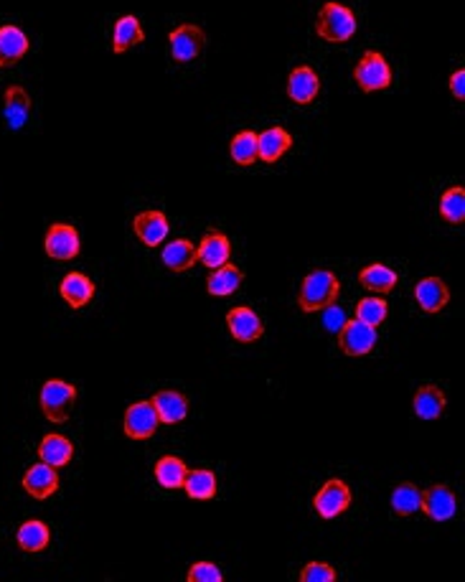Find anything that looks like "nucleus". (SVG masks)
Segmentation results:
<instances>
[{"mask_svg":"<svg viewBox=\"0 0 465 582\" xmlns=\"http://www.w3.org/2000/svg\"><path fill=\"white\" fill-rule=\"evenodd\" d=\"M341 295V280L331 270H313L303 278L298 293V308L303 313H321L324 308L333 305Z\"/></svg>","mask_w":465,"mask_h":582,"instance_id":"f257e3e1","label":"nucleus"},{"mask_svg":"<svg viewBox=\"0 0 465 582\" xmlns=\"http://www.w3.org/2000/svg\"><path fill=\"white\" fill-rule=\"evenodd\" d=\"M356 28H359V20L356 13L344 5V3H336V0H328L324 3L318 19H316V34L328 43H346L356 36Z\"/></svg>","mask_w":465,"mask_h":582,"instance_id":"f03ea898","label":"nucleus"},{"mask_svg":"<svg viewBox=\"0 0 465 582\" xmlns=\"http://www.w3.org/2000/svg\"><path fill=\"white\" fill-rule=\"evenodd\" d=\"M77 387L64 379H49L41 387L39 404L43 417L49 422H66L72 417V410L77 404Z\"/></svg>","mask_w":465,"mask_h":582,"instance_id":"7ed1b4c3","label":"nucleus"},{"mask_svg":"<svg viewBox=\"0 0 465 582\" xmlns=\"http://www.w3.org/2000/svg\"><path fill=\"white\" fill-rule=\"evenodd\" d=\"M354 80H356L362 92L371 95V92H382L386 87H392L394 77H392V66L385 59V54L369 49L359 59V64L354 66Z\"/></svg>","mask_w":465,"mask_h":582,"instance_id":"20e7f679","label":"nucleus"},{"mask_svg":"<svg viewBox=\"0 0 465 582\" xmlns=\"http://www.w3.org/2000/svg\"><path fill=\"white\" fill-rule=\"evenodd\" d=\"M348 506H351V488L346 486L344 479H328L313 496V509L325 522H333L336 517L346 514Z\"/></svg>","mask_w":465,"mask_h":582,"instance_id":"39448f33","label":"nucleus"},{"mask_svg":"<svg viewBox=\"0 0 465 582\" xmlns=\"http://www.w3.org/2000/svg\"><path fill=\"white\" fill-rule=\"evenodd\" d=\"M377 341H379L377 328L359 321V318H346L341 331H339V348L344 351L346 356H354V359L371 354Z\"/></svg>","mask_w":465,"mask_h":582,"instance_id":"423d86ee","label":"nucleus"},{"mask_svg":"<svg viewBox=\"0 0 465 582\" xmlns=\"http://www.w3.org/2000/svg\"><path fill=\"white\" fill-rule=\"evenodd\" d=\"M168 46H171V57L179 64L199 59L206 46V34L202 26L196 23H181L168 34Z\"/></svg>","mask_w":465,"mask_h":582,"instance_id":"0eeeda50","label":"nucleus"},{"mask_svg":"<svg viewBox=\"0 0 465 582\" xmlns=\"http://www.w3.org/2000/svg\"><path fill=\"white\" fill-rule=\"evenodd\" d=\"M158 412L153 407V402H135L125 410V417H122V430L130 440H150L156 433H158Z\"/></svg>","mask_w":465,"mask_h":582,"instance_id":"6e6552de","label":"nucleus"},{"mask_svg":"<svg viewBox=\"0 0 465 582\" xmlns=\"http://www.w3.org/2000/svg\"><path fill=\"white\" fill-rule=\"evenodd\" d=\"M43 249H46V255L51 257V260H74V257H80V249H81V240H80V232H77V226H72V224H64V221H57V224H51L49 226V232H46V241H43Z\"/></svg>","mask_w":465,"mask_h":582,"instance_id":"1a4fd4ad","label":"nucleus"},{"mask_svg":"<svg viewBox=\"0 0 465 582\" xmlns=\"http://www.w3.org/2000/svg\"><path fill=\"white\" fill-rule=\"evenodd\" d=\"M420 511H425V517L432 522L446 524L458 514V496L450 486H443V483L430 486L423 491V509Z\"/></svg>","mask_w":465,"mask_h":582,"instance_id":"9d476101","label":"nucleus"},{"mask_svg":"<svg viewBox=\"0 0 465 582\" xmlns=\"http://www.w3.org/2000/svg\"><path fill=\"white\" fill-rule=\"evenodd\" d=\"M226 328L232 339L240 343H255L263 339L264 325L263 318L249 308V305H237L226 313Z\"/></svg>","mask_w":465,"mask_h":582,"instance_id":"9b49d317","label":"nucleus"},{"mask_svg":"<svg viewBox=\"0 0 465 582\" xmlns=\"http://www.w3.org/2000/svg\"><path fill=\"white\" fill-rule=\"evenodd\" d=\"M20 483H23V491L28 496H34L39 502H46V499H51L59 491V473H57L54 465L41 461L23 473V481Z\"/></svg>","mask_w":465,"mask_h":582,"instance_id":"f8f14e48","label":"nucleus"},{"mask_svg":"<svg viewBox=\"0 0 465 582\" xmlns=\"http://www.w3.org/2000/svg\"><path fill=\"white\" fill-rule=\"evenodd\" d=\"M321 95V77L316 74L313 66L301 64L290 72L287 77V97L295 104H310Z\"/></svg>","mask_w":465,"mask_h":582,"instance_id":"ddd939ff","label":"nucleus"},{"mask_svg":"<svg viewBox=\"0 0 465 582\" xmlns=\"http://www.w3.org/2000/svg\"><path fill=\"white\" fill-rule=\"evenodd\" d=\"M133 232L138 234V240L145 244V247H158L165 241L168 232H171V224H168V217L158 211V209H148V211H141L133 217Z\"/></svg>","mask_w":465,"mask_h":582,"instance_id":"4468645a","label":"nucleus"},{"mask_svg":"<svg viewBox=\"0 0 465 582\" xmlns=\"http://www.w3.org/2000/svg\"><path fill=\"white\" fill-rule=\"evenodd\" d=\"M415 301H417V305H420L425 313L435 316V313H440L447 302H450V287H447L443 278L430 275V278H423V280L415 285Z\"/></svg>","mask_w":465,"mask_h":582,"instance_id":"2eb2a0df","label":"nucleus"},{"mask_svg":"<svg viewBox=\"0 0 465 582\" xmlns=\"http://www.w3.org/2000/svg\"><path fill=\"white\" fill-rule=\"evenodd\" d=\"M150 402L158 412L161 425H179L188 417V397L179 389H161L150 397Z\"/></svg>","mask_w":465,"mask_h":582,"instance_id":"dca6fc26","label":"nucleus"},{"mask_svg":"<svg viewBox=\"0 0 465 582\" xmlns=\"http://www.w3.org/2000/svg\"><path fill=\"white\" fill-rule=\"evenodd\" d=\"M446 407H447L446 392H443L440 387H435V384H423V387H417V392H415V397H412V410H415V415L425 422L440 420L443 412H446Z\"/></svg>","mask_w":465,"mask_h":582,"instance_id":"f3484780","label":"nucleus"},{"mask_svg":"<svg viewBox=\"0 0 465 582\" xmlns=\"http://www.w3.org/2000/svg\"><path fill=\"white\" fill-rule=\"evenodd\" d=\"M290 148H293V135L280 125L257 133V158L263 163H270V165L278 163Z\"/></svg>","mask_w":465,"mask_h":582,"instance_id":"a211bd4d","label":"nucleus"},{"mask_svg":"<svg viewBox=\"0 0 465 582\" xmlns=\"http://www.w3.org/2000/svg\"><path fill=\"white\" fill-rule=\"evenodd\" d=\"M59 293L69 308L80 310V308L92 302L95 293H97V285L92 282V278H87L84 272H69V275H64V280H61Z\"/></svg>","mask_w":465,"mask_h":582,"instance_id":"6ab92c4d","label":"nucleus"},{"mask_svg":"<svg viewBox=\"0 0 465 582\" xmlns=\"http://www.w3.org/2000/svg\"><path fill=\"white\" fill-rule=\"evenodd\" d=\"M196 257L202 264H206L209 270L214 267H222L224 262H229L232 257V244H229V237L219 232V229H211L203 234V240L199 241L196 247Z\"/></svg>","mask_w":465,"mask_h":582,"instance_id":"aec40b11","label":"nucleus"},{"mask_svg":"<svg viewBox=\"0 0 465 582\" xmlns=\"http://www.w3.org/2000/svg\"><path fill=\"white\" fill-rule=\"evenodd\" d=\"M244 282V272L232 264V262H224L222 267H214L211 275L206 278V290L211 298H229L234 295Z\"/></svg>","mask_w":465,"mask_h":582,"instance_id":"412c9836","label":"nucleus"},{"mask_svg":"<svg viewBox=\"0 0 465 582\" xmlns=\"http://www.w3.org/2000/svg\"><path fill=\"white\" fill-rule=\"evenodd\" d=\"M31 49L28 36L20 31L19 26H0V66H13L19 64Z\"/></svg>","mask_w":465,"mask_h":582,"instance_id":"4be33fe9","label":"nucleus"},{"mask_svg":"<svg viewBox=\"0 0 465 582\" xmlns=\"http://www.w3.org/2000/svg\"><path fill=\"white\" fill-rule=\"evenodd\" d=\"M3 115H5V125L11 130H20L28 122V118H31V97H28V92L20 84H13V87L5 89Z\"/></svg>","mask_w":465,"mask_h":582,"instance_id":"5701e85b","label":"nucleus"},{"mask_svg":"<svg viewBox=\"0 0 465 582\" xmlns=\"http://www.w3.org/2000/svg\"><path fill=\"white\" fill-rule=\"evenodd\" d=\"M359 282L364 290L374 293V295H389L400 285V275L382 262H374V264H366L359 272Z\"/></svg>","mask_w":465,"mask_h":582,"instance_id":"b1692460","label":"nucleus"},{"mask_svg":"<svg viewBox=\"0 0 465 582\" xmlns=\"http://www.w3.org/2000/svg\"><path fill=\"white\" fill-rule=\"evenodd\" d=\"M183 491L188 494L191 502H211L219 491V481H217V473L209 471V468H196V471H188L186 473V481H183Z\"/></svg>","mask_w":465,"mask_h":582,"instance_id":"393cba45","label":"nucleus"},{"mask_svg":"<svg viewBox=\"0 0 465 582\" xmlns=\"http://www.w3.org/2000/svg\"><path fill=\"white\" fill-rule=\"evenodd\" d=\"M39 458L43 463H49V465H54V468L69 465L74 458V442L59 435V433H49L39 442Z\"/></svg>","mask_w":465,"mask_h":582,"instance_id":"a878e982","label":"nucleus"},{"mask_svg":"<svg viewBox=\"0 0 465 582\" xmlns=\"http://www.w3.org/2000/svg\"><path fill=\"white\" fill-rule=\"evenodd\" d=\"M142 41H145V31L135 16H120L115 20V28H112V51L115 54H125Z\"/></svg>","mask_w":465,"mask_h":582,"instance_id":"bb28decb","label":"nucleus"},{"mask_svg":"<svg viewBox=\"0 0 465 582\" xmlns=\"http://www.w3.org/2000/svg\"><path fill=\"white\" fill-rule=\"evenodd\" d=\"M16 542H19L23 552L36 555V552H43L49 547V542H51V529L41 519H26L19 526V532H16Z\"/></svg>","mask_w":465,"mask_h":582,"instance_id":"cd10ccee","label":"nucleus"},{"mask_svg":"<svg viewBox=\"0 0 465 582\" xmlns=\"http://www.w3.org/2000/svg\"><path fill=\"white\" fill-rule=\"evenodd\" d=\"M199 262L196 257V247L188 240H173L163 247V264L171 272H186Z\"/></svg>","mask_w":465,"mask_h":582,"instance_id":"c85d7f7f","label":"nucleus"},{"mask_svg":"<svg viewBox=\"0 0 465 582\" xmlns=\"http://www.w3.org/2000/svg\"><path fill=\"white\" fill-rule=\"evenodd\" d=\"M186 463L179 458V456H161L156 468H153V476L161 488H168V491H176V488H183V481H186Z\"/></svg>","mask_w":465,"mask_h":582,"instance_id":"c756f323","label":"nucleus"},{"mask_svg":"<svg viewBox=\"0 0 465 582\" xmlns=\"http://www.w3.org/2000/svg\"><path fill=\"white\" fill-rule=\"evenodd\" d=\"M389 506L397 517H415L423 509V491L415 483H400L392 491Z\"/></svg>","mask_w":465,"mask_h":582,"instance_id":"7c9ffc66","label":"nucleus"},{"mask_svg":"<svg viewBox=\"0 0 465 582\" xmlns=\"http://www.w3.org/2000/svg\"><path fill=\"white\" fill-rule=\"evenodd\" d=\"M229 156L237 165H255L257 158V133L255 130H240L229 142Z\"/></svg>","mask_w":465,"mask_h":582,"instance_id":"2f4dec72","label":"nucleus"},{"mask_svg":"<svg viewBox=\"0 0 465 582\" xmlns=\"http://www.w3.org/2000/svg\"><path fill=\"white\" fill-rule=\"evenodd\" d=\"M440 217L447 224H463L465 221V188L450 186L440 196Z\"/></svg>","mask_w":465,"mask_h":582,"instance_id":"473e14b6","label":"nucleus"},{"mask_svg":"<svg viewBox=\"0 0 465 582\" xmlns=\"http://www.w3.org/2000/svg\"><path fill=\"white\" fill-rule=\"evenodd\" d=\"M386 316H389V302L385 298L374 295V298H362L356 302V318L374 325V328H379L386 321Z\"/></svg>","mask_w":465,"mask_h":582,"instance_id":"72a5a7b5","label":"nucleus"},{"mask_svg":"<svg viewBox=\"0 0 465 582\" xmlns=\"http://www.w3.org/2000/svg\"><path fill=\"white\" fill-rule=\"evenodd\" d=\"M186 580L188 582H222L224 572L214 563H194L186 572Z\"/></svg>","mask_w":465,"mask_h":582,"instance_id":"f704fd0d","label":"nucleus"},{"mask_svg":"<svg viewBox=\"0 0 465 582\" xmlns=\"http://www.w3.org/2000/svg\"><path fill=\"white\" fill-rule=\"evenodd\" d=\"M339 572L328 563H308L301 570V582H336Z\"/></svg>","mask_w":465,"mask_h":582,"instance_id":"c9c22d12","label":"nucleus"},{"mask_svg":"<svg viewBox=\"0 0 465 582\" xmlns=\"http://www.w3.org/2000/svg\"><path fill=\"white\" fill-rule=\"evenodd\" d=\"M324 313H325V318H324L325 328H328V331H333V333H339V331H341V325L346 323L344 310H341V308H339V305L333 302V305L324 308Z\"/></svg>","mask_w":465,"mask_h":582,"instance_id":"e433bc0d","label":"nucleus"},{"mask_svg":"<svg viewBox=\"0 0 465 582\" xmlns=\"http://www.w3.org/2000/svg\"><path fill=\"white\" fill-rule=\"evenodd\" d=\"M450 95L458 102L465 100V69H455L450 74Z\"/></svg>","mask_w":465,"mask_h":582,"instance_id":"4c0bfd02","label":"nucleus"}]
</instances>
